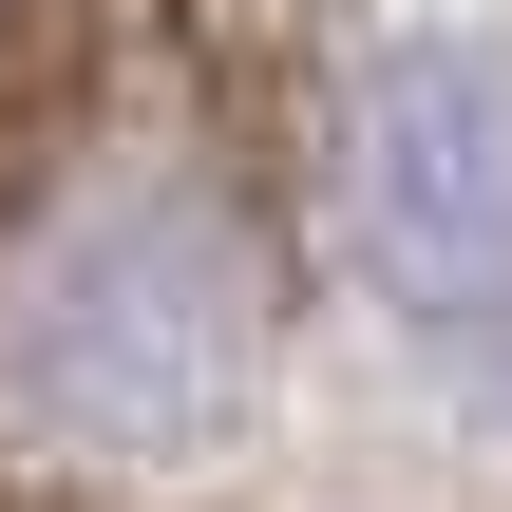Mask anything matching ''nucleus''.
<instances>
[{"label":"nucleus","mask_w":512,"mask_h":512,"mask_svg":"<svg viewBox=\"0 0 512 512\" xmlns=\"http://www.w3.org/2000/svg\"><path fill=\"white\" fill-rule=\"evenodd\" d=\"M323 190L342 247L399 323L437 342H512V76L456 38H380L323 114Z\"/></svg>","instance_id":"f03ea898"},{"label":"nucleus","mask_w":512,"mask_h":512,"mask_svg":"<svg viewBox=\"0 0 512 512\" xmlns=\"http://www.w3.org/2000/svg\"><path fill=\"white\" fill-rule=\"evenodd\" d=\"M285 361V247L228 152L76 133L0 209V456L38 475H190L247 437Z\"/></svg>","instance_id":"f257e3e1"},{"label":"nucleus","mask_w":512,"mask_h":512,"mask_svg":"<svg viewBox=\"0 0 512 512\" xmlns=\"http://www.w3.org/2000/svg\"><path fill=\"white\" fill-rule=\"evenodd\" d=\"M19 38H38V0H0V76H19Z\"/></svg>","instance_id":"7ed1b4c3"}]
</instances>
